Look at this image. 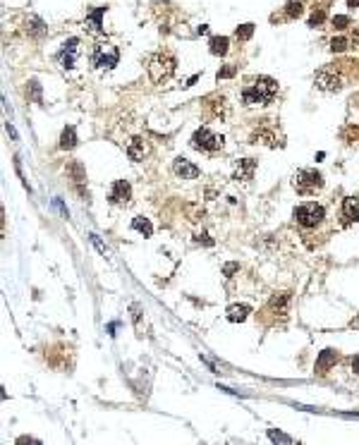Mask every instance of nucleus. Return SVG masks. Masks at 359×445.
I'll return each mask as SVG.
<instances>
[{
    "mask_svg": "<svg viewBox=\"0 0 359 445\" xmlns=\"http://www.w3.org/2000/svg\"><path fill=\"white\" fill-rule=\"evenodd\" d=\"M359 77V63L355 60H340V63H331V65H323L314 74V84H316L321 91H328L335 94L340 89H345L347 81L357 79Z\"/></svg>",
    "mask_w": 359,
    "mask_h": 445,
    "instance_id": "f257e3e1",
    "label": "nucleus"
},
{
    "mask_svg": "<svg viewBox=\"0 0 359 445\" xmlns=\"http://www.w3.org/2000/svg\"><path fill=\"white\" fill-rule=\"evenodd\" d=\"M278 96V81L271 77H256L242 89L244 106H268Z\"/></svg>",
    "mask_w": 359,
    "mask_h": 445,
    "instance_id": "f03ea898",
    "label": "nucleus"
},
{
    "mask_svg": "<svg viewBox=\"0 0 359 445\" xmlns=\"http://www.w3.org/2000/svg\"><path fill=\"white\" fill-rule=\"evenodd\" d=\"M292 218H295V225L302 232H314V230H318L326 223V208L316 201H306L295 208Z\"/></svg>",
    "mask_w": 359,
    "mask_h": 445,
    "instance_id": "7ed1b4c3",
    "label": "nucleus"
},
{
    "mask_svg": "<svg viewBox=\"0 0 359 445\" xmlns=\"http://www.w3.org/2000/svg\"><path fill=\"white\" fill-rule=\"evenodd\" d=\"M175 67H178V60H175V55L170 53V51H158V53H153L149 58V77H151L153 84H163L168 81L173 74H175Z\"/></svg>",
    "mask_w": 359,
    "mask_h": 445,
    "instance_id": "20e7f679",
    "label": "nucleus"
},
{
    "mask_svg": "<svg viewBox=\"0 0 359 445\" xmlns=\"http://www.w3.org/2000/svg\"><path fill=\"white\" fill-rule=\"evenodd\" d=\"M118 60H120V53H118V48L108 43V41H98L96 46L91 48V65L98 69V72H108L118 65Z\"/></svg>",
    "mask_w": 359,
    "mask_h": 445,
    "instance_id": "39448f33",
    "label": "nucleus"
},
{
    "mask_svg": "<svg viewBox=\"0 0 359 445\" xmlns=\"http://www.w3.org/2000/svg\"><path fill=\"white\" fill-rule=\"evenodd\" d=\"M292 185H295L297 194L309 196V194H316L318 189L323 187V177L316 170H297L295 177H292Z\"/></svg>",
    "mask_w": 359,
    "mask_h": 445,
    "instance_id": "423d86ee",
    "label": "nucleus"
},
{
    "mask_svg": "<svg viewBox=\"0 0 359 445\" xmlns=\"http://www.w3.org/2000/svg\"><path fill=\"white\" fill-rule=\"evenodd\" d=\"M223 136L213 134L208 127H201V129H196L192 134V148L196 151H204V153H216V151H221L223 148Z\"/></svg>",
    "mask_w": 359,
    "mask_h": 445,
    "instance_id": "0eeeda50",
    "label": "nucleus"
},
{
    "mask_svg": "<svg viewBox=\"0 0 359 445\" xmlns=\"http://www.w3.org/2000/svg\"><path fill=\"white\" fill-rule=\"evenodd\" d=\"M79 39H67L62 43V48H60V53H58V63L62 65L65 69H72L77 65V58H79Z\"/></svg>",
    "mask_w": 359,
    "mask_h": 445,
    "instance_id": "6e6552de",
    "label": "nucleus"
},
{
    "mask_svg": "<svg viewBox=\"0 0 359 445\" xmlns=\"http://www.w3.org/2000/svg\"><path fill=\"white\" fill-rule=\"evenodd\" d=\"M108 199H111L113 206H127V203L132 201V187H129V182H127V180H115Z\"/></svg>",
    "mask_w": 359,
    "mask_h": 445,
    "instance_id": "1a4fd4ad",
    "label": "nucleus"
},
{
    "mask_svg": "<svg viewBox=\"0 0 359 445\" xmlns=\"http://www.w3.org/2000/svg\"><path fill=\"white\" fill-rule=\"evenodd\" d=\"M340 216H343V225L359 223V196H347L345 201H343Z\"/></svg>",
    "mask_w": 359,
    "mask_h": 445,
    "instance_id": "9d476101",
    "label": "nucleus"
},
{
    "mask_svg": "<svg viewBox=\"0 0 359 445\" xmlns=\"http://www.w3.org/2000/svg\"><path fill=\"white\" fill-rule=\"evenodd\" d=\"M173 173L178 177H182V180H196V177L201 175V170L194 165V163H189L187 158H175V163H173Z\"/></svg>",
    "mask_w": 359,
    "mask_h": 445,
    "instance_id": "9b49d317",
    "label": "nucleus"
},
{
    "mask_svg": "<svg viewBox=\"0 0 359 445\" xmlns=\"http://www.w3.org/2000/svg\"><path fill=\"white\" fill-rule=\"evenodd\" d=\"M256 170V161L254 158H242V161L235 163V180H242V182H249L251 175Z\"/></svg>",
    "mask_w": 359,
    "mask_h": 445,
    "instance_id": "f8f14e48",
    "label": "nucleus"
},
{
    "mask_svg": "<svg viewBox=\"0 0 359 445\" xmlns=\"http://www.w3.org/2000/svg\"><path fill=\"white\" fill-rule=\"evenodd\" d=\"M338 359H340V354H338L335 350H323L316 359V371L318 374H326V369H331Z\"/></svg>",
    "mask_w": 359,
    "mask_h": 445,
    "instance_id": "ddd939ff",
    "label": "nucleus"
},
{
    "mask_svg": "<svg viewBox=\"0 0 359 445\" xmlns=\"http://www.w3.org/2000/svg\"><path fill=\"white\" fill-rule=\"evenodd\" d=\"M146 141L141 139V136H137V139H132L129 144H127V153H129V158L132 161H141L144 156H146Z\"/></svg>",
    "mask_w": 359,
    "mask_h": 445,
    "instance_id": "4468645a",
    "label": "nucleus"
},
{
    "mask_svg": "<svg viewBox=\"0 0 359 445\" xmlns=\"http://www.w3.org/2000/svg\"><path fill=\"white\" fill-rule=\"evenodd\" d=\"M103 14H106V7H96L94 12L86 17V22H84V24H86V29H89L91 34H101V31H103V24H101Z\"/></svg>",
    "mask_w": 359,
    "mask_h": 445,
    "instance_id": "2eb2a0df",
    "label": "nucleus"
},
{
    "mask_svg": "<svg viewBox=\"0 0 359 445\" xmlns=\"http://www.w3.org/2000/svg\"><path fill=\"white\" fill-rule=\"evenodd\" d=\"M249 311L251 309H249L247 304H235V307L228 309V321H230V323H239V321H244L249 316Z\"/></svg>",
    "mask_w": 359,
    "mask_h": 445,
    "instance_id": "dca6fc26",
    "label": "nucleus"
},
{
    "mask_svg": "<svg viewBox=\"0 0 359 445\" xmlns=\"http://www.w3.org/2000/svg\"><path fill=\"white\" fill-rule=\"evenodd\" d=\"M132 228L137 230V232H141L144 237H151V235H153V225L146 220V218H141V216L132 220Z\"/></svg>",
    "mask_w": 359,
    "mask_h": 445,
    "instance_id": "f3484780",
    "label": "nucleus"
},
{
    "mask_svg": "<svg viewBox=\"0 0 359 445\" xmlns=\"http://www.w3.org/2000/svg\"><path fill=\"white\" fill-rule=\"evenodd\" d=\"M211 53L213 55L228 53V39H225V36H213V39H211Z\"/></svg>",
    "mask_w": 359,
    "mask_h": 445,
    "instance_id": "a211bd4d",
    "label": "nucleus"
},
{
    "mask_svg": "<svg viewBox=\"0 0 359 445\" xmlns=\"http://www.w3.org/2000/svg\"><path fill=\"white\" fill-rule=\"evenodd\" d=\"M77 146V134H74V127H67L62 136H60V148H74Z\"/></svg>",
    "mask_w": 359,
    "mask_h": 445,
    "instance_id": "6ab92c4d",
    "label": "nucleus"
},
{
    "mask_svg": "<svg viewBox=\"0 0 359 445\" xmlns=\"http://www.w3.org/2000/svg\"><path fill=\"white\" fill-rule=\"evenodd\" d=\"M302 0H290V2H288V14H290V17H299V14H302Z\"/></svg>",
    "mask_w": 359,
    "mask_h": 445,
    "instance_id": "aec40b11",
    "label": "nucleus"
},
{
    "mask_svg": "<svg viewBox=\"0 0 359 445\" xmlns=\"http://www.w3.org/2000/svg\"><path fill=\"white\" fill-rule=\"evenodd\" d=\"M347 48V41L343 36H338V39H331V51L333 53H343Z\"/></svg>",
    "mask_w": 359,
    "mask_h": 445,
    "instance_id": "412c9836",
    "label": "nucleus"
},
{
    "mask_svg": "<svg viewBox=\"0 0 359 445\" xmlns=\"http://www.w3.org/2000/svg\"><path fill=\"white\" fill-rule=\"evenodd\" d=\"M251 34H254V24H242V27H237V39L247 41Z\"/></svg>",
    "mask_w": 359,
    "mask_h": 445,
    "instance_id": "4be33fe9",
    "label": "nucleus"
},
{
    "mask_svg": "<svg viewBox=\"0 0 359 445\" xmlns=\"http://www.w3.org/2000/svg\"><path fill=\"white\" fill-rule=\"evenodd\" d=\"M333 24H335V29H345L347 24H350V19L340 14V17H335V19H333Z\"/></svg>",
    "mask_w": 359,
    "mask_h": 445,
    "instance_id": "5701e85b",
    "label": "nucleus"
},
{
    "mask_svg": "<svg viewBox=\"0 0 359 445\" xmlns=\"http://www.w3.org/2000/svg\"><path fill=\"white\" fill-rule=\"evenodd\" d=\"M268 436H271V438H273V441H280V443H292V438H288V436H283V433L268 431Z\"/></svg>",
    "mask_w": 359,
    "mask_h": 445,
    "instance_id": "b1692460",
    "label": "nucleus"
},
{
    "mask_svg": "<svg viewBox=\"0 0 359 445\" xmlns=\"http://www.w3.org/2000/svg\"><path fill=\"white\" fill-rule=\"evenodd\" d=\"M323 17H326V14L321 12V10H318V12H314L311 14V19H309V24H311V27H314V24H321V22H323Z\"/></svg>",
    "mask_w": 359,
    "mask_h": 445,
    "instance_id": "393cba45",
    "label": "nucleus"
},
{
    "mask_svg": "<svg viewBox=\"0 0 359 445\" xmlns=\"http://www.w3.org/2000/svg\"><path fill=\"white\" fill-rule=\"evenodd\" d=\"M233 74H235V67H225V69L218 72V79H223V77H233Z\"/></svg>",
    "mask_w": 359,
    "mask_h": 445,
    "instance_id": "a878e982",
    "label": "nucleus"
},
{
    "mask_svg": "<svg viewBox=\"0 0 359 445\" xmlns=\"http://www.w3.org/2000/svg\"><path fill=\"white\" fill-rule=\"evenodd\" d=\"M352 43L359 48V24H355V29H352Z\"/></svg>",
    "mask_w": 359,
    "mask_h": 445,
    "instance_id": "bb28decb",
    "label": "nucleus"
},
{
    "mask_svg": "<svg viewBox=\"0 0 359 445\" xmlns=\"http://www.w3.org/2000/svg\"><path fill=\"white\" fill-rule=\"evenodd\" d=\"M352 371H355V374L359 376V354H355V357H352Z\"/></svg>",
    "mask_w": 359,
    "mask_h": 445,
    "instance_id": "cd10ccee",
    "label": "nucleus"
},
{
    "mask_svg": "<svg viewBox=\"0 0 359 445\" xmlns=\"http://www.w3.org/2000/svg\"><path fill=\"white\" fill-rule=\"evenodd\" d=\"M237 270V266L235 263H230V266H225V273H228V275H230V273H235Z\"/></svg>",
    "mask_w": 359,
    "mask_h": 445,
    "instance_id": "c85d7f7f",
    "label": "nucleus"
},
{
    "mask_svg": "<svg viewBox=\"0 0 359 445\" xmlns=\"http://www.w3.org/2000/svg\"><path fill=\"white\" fill-rule=\"evenodd\" d=\"M17 443H39V441H34V438H19Z\"/></svg>",
    "mask_w": 359,
    "mask_h": 445,
    "instance_id": "c756f323",
    "label": "nucleus"
},
{
    "mask_svg": "<svg viewBox=\"0 0 359 445\" xmlns=\"http://www.w3.org/2000/svg\"><path fill=\"white\" fill-rule=\"evenodd\" d=\"M347 5H350V7H355V5H359V0H347Z\"/></svg>",
    "mask_w": 359,
    "mask_h": 445,
    "instance_id": "7c9ffc66",
    "label": "nucleus"
}]
</instances>
